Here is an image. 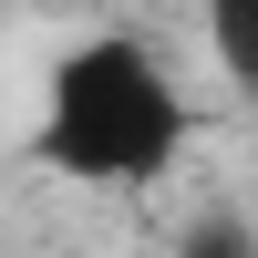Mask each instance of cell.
Returning <instances> with one entry per match:
<instances>
[{"mask_svg": "<svg viewBox=\"0 0 258 258\" xmlns=\"http://www.w3.org/2000/svg\"><path fill=\"white\" fill-rule=\"evenodd\" d=\"M186 83L176 62L145 31H83L52 52L31 103V155L52 165L62 186H93V197H135V186H165L186 165Z\"/></svg>", "mask_w": 258, "mask_h": 258, "instance_id": "6da1fadb", "label": "cell"}, {"mask_svg": "<svg viewBox=\"0 0 258 258\" xmlns=\"http://www.w3.org/2000/svg\"><path fill=\"white\" fill-rule=\"evenodd\" d=\"M197 31H207V62L227 73V93L258 103V0H197Z\"/></svg>", "mask_w": 258, "mask_h": 258, "instance_id": "7a4b0ae2", "label": "cell"}, {"mask_svg": "<svg viewBox=\"0 0 258 258\" xmlns=\"http://www.w3.org/2000/svg\"><path fill=\"white\" fill-rule=\"evenodd\" d=\"M176 258H258V227L238 217V207H207V217L176 238Z\"/></svg>", "mask_w": 258, "mask_h": 258, "instance_id": "3957f363", "label": "cell"}]
</instances>
